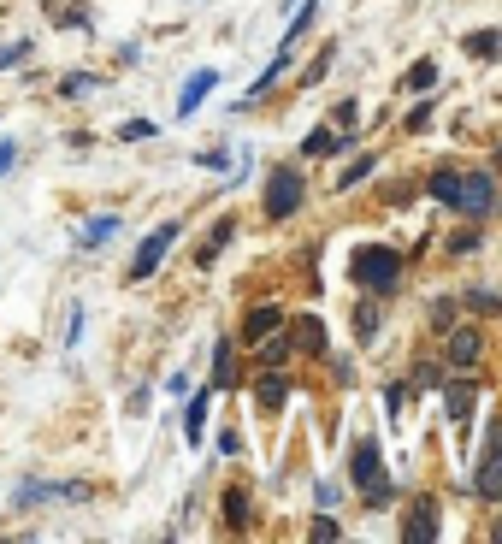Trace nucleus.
<instances>
[{"label":"nucleus","instance_id":"nucleus-1","mask_svg":"<svg viewBox=\"0 0 502 544\" xmlns=\"http://www.w3.org/2000/svg\"><path fill=\"white\" fill-rule=\"evenodd\" d=\"M349 272H355V284H361V290L390 296V290H396V278H402V255H396V249H384V243H367V249H355Z\"/></svg>","mask_w":502,"mask_h":544},{"label":"nucleus","instance_id":"nucleus-2","mask_svg":"<svg viewBox=\"0 0 502 544\" xmlns=\"http://www.w3.org/2000/svg\"><path fill=\"white\" fill-rule=\"evenodd\" d=\"M349 474H355V485H361V497H367V503H384V497H390V479H384L378 438H361V444H355V456H349Z\"/></svg>","mask_w":502,"mask_h":544},{"label":"nucleus","instance_id":"nucleus-3","mask_svg":"<svg viewBox=\"0 0 502 544\" xmlns=\"http://www.w3.org/2000/svg\"><path fill=\"white\" fill-rule=\"evenodd\" d=\"M302 172L296 166H272V178H266V219H290L296 207H302Z\"/></svg>","mask_w":502,"mask_h":544},{"label":"nucleus","instance_id":"nucleus-4","mask_svg":"<svg viewBox=\"0 0 502 544\" xmlns=\"http://www.w3.org/2000/svg\"><path fill=\"white\" fill-rule=\"evenodd\" d=\"M83 497H89V485H83V479H54V485L30 479V485H18V491H12V503H18V509H42V503H83Z\"/></svg>","mask_w":502,"mask_h":544},{"label":"nucleus","instance_id":"nucleus-5","mask_svg":"<svg viewBox=\"0 0 502 544\" xmlns=\"http://www.w3.org/2000/svg\"><path fill=\"white\" fill-rule=\"evenodd\" d=\"M172 243H178V219H166V225H154L148 237H142V249H136V261H130V278L142 284V278H154L160 261L172 255Z\"/></svg>","mask_w":502,"mask_h":544},{"label":"nucleus","instance_id":"nucleus-6","mask_svg":"<svg viewBox=\"0 0 502 544\" xmlns=\"http://www.w3.org/2000/svg\"><path fill=\"white\" fill-rule=\"evenodd\" d=\"M491 190H497V184H491L485 172H461V190H455V207L479 219V213H491V207H497V196H491Z\"/></svg>","mask_w":502,"mask_h":544},{"label":"nucleus","instance_id":"nucleus-7","mask_svg":"<svg viewBox=\"0 0 502 544\" xmlns=\"http://www.w3.org/2000/svg\"><path fill=\"white\" fill-rule=\"evenodd\" d=\"M278 326H284V308H278V302H260V308H249V320H243V343L272 338Z\"/></svg>","mask_w":502,"mask_h":544},{"label":"nucleus","instance_id":"nucleus-8","mask_svg":"<svg viewBox=\"0 0 502 544\" xmlns=\"http://www.w3.org/2000/svg\"><path fill=\"white\" fill-rule=\"evenodd\" d=\"M402 539H438V503H432V497H420V503L408 509V527H402Z\"/></svg>","mask_w":502,"mask_h":544},{"label":"nucleus","instance_id":"nucleus-9","mask_svg":"<svg viewBox=\"0 0 502 544\" xmlns=\"http://www.w3.org/2000/svg\"><path fill=\"white\" fill-rule=\"evenodd\" d=\"M213 83H219V71L213 66H201V71H189V83H184V95H178V113H195V107H201V101H207V89H213Z\"/></svg>","mask_w":502,"mask_h":544},{"label":"nucleus","instance_id":"nucleus-10","mask_svg":"<svg viewBox=\"0 0 502 544\" xmlns=\"http://www.w3.org/2000/svg\"><path fill=\"white\" fill-rule=\"evenodd\" d=\"M254 403L266 408V414H278V408L290 403V379H284V373H260V385H254Z\"/></svg>","mask_w":502,"mask_h":544},{"label":"nucleus","instance_id":"nucleus-11","mask_svg":"<svg viewBox=\"0 0 502 544\" xmlns=\"http://www.w3.org/2000/svg\"><path fill=\"white\" fill-rule=\"evenodd\" d=\"M207 403H213V385H207V391H195L189 408H184V438H189V444H201V438H207Z\"/></svg>","mask_w":502,"mask_h":544},{"label":"nucleus","instance_id":"nucleus-12","mask_svg":"<svg viewBox=\"0 0 502 544\" xmlns=\"http://www.w3.org/2000/svg\"><path fill=\"white\" fill-rule=\"evenodd\" d=\"M290 349H308V355H325V326H319L314 314H302V320L290 326Z\"/></svg>","mask_w":502,"mask_h":544},{"label":"nucleus","instance_id":"nucleus-13","mask_svg":"<svg viewBox=\"0 0 502 544\" xmlns=\"http://www.w3.org/2000/svg\"><path fill=\"white\" fill-rule=\"evenodd\" d=\"M479 349H485V338H479L473 326L449 332V361H455V367H473V361H479Z\"/></svg>","mask_w":502,"mask_h":544},{"label":"nucleus","instance_id":"nucleus-14","mask_svg":"<svg viewBox=\"0 0 502 544\" xmlns=\"http://www.w3.org/2000/svg\"><path fill=\"white\" fill-rule=\"evenodd\" d=\"M113 231H119V213H95V219H89V225L77 231V249H101V243H107Z\"/></svg>","mask_w":502,"mask_h":544},{"label":"nucleus","instance_id":"nucleus-15","mask_svg":"<svg viewBox=\"0 0 502 544\" xmlns=\"http://www.w3.org/2000/svg\"><path fill=\"white\" fill-rule=\"evenodd\" d=\"M473 491L479 497H502V444H491V456H485V468L473 479Z\"/></svg>","mask_w":502,"mask_h":544},{"label":"nucleus","instance_id":"nucleus-16","mask_svg":"<svg viewBox=\"0 0 502 544\" xmlns=\"http://www.w3.org/2000/svg\"><path fill=\"white\" fill-rule=\"evenodd\" d=\"M284 66H290V48H278V60H272V66H266V71H260V77H254V83H249V95H243V107H254V101H260V95H266V89H272V83L284 77Z\"/></svg>","mask_w":502,"mask_h":544},{"label":"nucleus","instance_id":"nucleus-17","mask_svg":"<svg viewBox=\"0 0 502 544\" xmlns=\"http://www.w3.org/2000/svg\"><path fill=\"white\" fill-rule=\"evenodd\" d=\"M455 190H461V172H449V166H438L432 178H426V196L443 207H455Z\"/></svg>","mask_w":502,"mask_h":544},{"label":"nucleus","instance_id":"nucleus-18","mask_svg":"<svg viewBox=\"0 0 502 544\" xmlns=\"http://www.w3.org/2000/svg\"><path fill=\"white\" fill-rule=\"evenodd\" d=\"M231 237H237V219H219V225L207 231V243H201V267H213V255H219Z\"/></svg>","mask_w":502,"mask_h":544},{"label":"nucleus","instance_id":"nucleus-19","mask_svg":"<svg viewBox=\"0 0 502 544\" xmlns=\"http://www.w3.org/2000/svg\"><path fill=\"white\" fill-rule=\"evenodd\" d=\"M302 148H308V154H337V148H349V136L337 131V125H319V131L302 142Z\"/></svg>","mask_w":502,"mask_h":544},{"label":"nucleus","instance_id":"nucleus-20","mask_svg":"<svg viewBox=\"0 0 502 544\" xmlns=\"http://www.w3.org/2000/svg\"><path fill=\"white\" fill-rule=\"evenodd\" d=\"M89 89H101V77H95V71H65V77H60V95H65V101H83Z\"/></svg>","mask_w":502,"mask_h":544},{"label":"nucleus","instance_id":"nucleus-21","mask_svg":"<svg viewBox=\"0 0 502 544\" xmlns=\"http://www.w3.org/2000/svg\"><path fill=\"white\" fill-rule=\"evenodd\" d=\"M225 385H237L231 379V338L213 343V391H225Z\"/></svg>","mask_w":502,"mask_h":544},{"label":"nucleus","instance_id":"nucleus-22","mask_svg":"<svg viewBox=\"0 0 502 544\" xmlns=\"http://www.w3.org/2000/svg\"><path fill=\"white\" fill-rule=\"evenodd\" d=\"M314 12H319V0H302V6H296V18H290V30H284V42H278V48H296V42H302V30H308V24H314Z\"/></svg>","mask_w":502,"mask_h":544},{"label":"nucleus","instance_id":"nucleus-23","mask_svg":"<svg viewBox=\"0 0 502 544\" xmlns=\"http://www.w3.org/2000/svg\"><path fill=\"white\" fill-rule=\"evenodd\" d=\"M48 18H54V24H89V12H83V0H48Z\"/></svg>","mask_w":502,"mask_h":544},{"label":"nucleus","instance_id":"nucleus-24","mask_svg":"<svg viewBox=\"0 0 502 544\" xmlns=\"http://www.w3.org/2000/svg\"><path fill=\"white\" fill-rule=\"evenodd\" d=\"M30 48H36V42H30V36H18V42H0V71L24 66V60H30Z\"/></svg>","mask_w":502,"mask_h":544},{"label":"nucleus","instance_id":"nucleus-25","mask_svg":"<svg viewBox=\"0 0 502 544\" xmlns=\"http://www.w3.org/2000/svg\"><path fill=\"white\" fill-rule=\"evenodd\" d=\"M467 54H479V60H497V54H502V36H497V30H479V36H467Z\"/></svg>","mask_w":502,"mask_h":544},{"label":"nucleus","instance_id":"nucleus-26","mask_svg":"<svg viewBox=\"0 0 502 544\" xmlns=\"http://www.w3.org/2000/svg\"><path fill=\"white\" fill-rule=\"evenodd\" d=\"M449 414H455V420H467V414H473V385H467V379H455V385H449Z\"/></svg>","mask_w":502,"mask_h":544},{"label":"nucleus","instance_id":"nucleus-27","mask_svg":"<svg viewBox=\"0 0 502 544\" xmlns=\"http://www.w3.org/2000/svg\"><path fill=\"white\" fill-rule=\"evenodd\" d=\"M225 521H231L237 533L249 527V497H243V491H225Z\"/></svg>","mask_w":502,"mask_h":544},{"label":"nucleus","instance_id":"nucleus-28","mask_svg":"<svg viewBox=\"0 0 502 544\" xmlns=\"http://www.w3.org/2000/svg\"><path fill=\"white\" fill-rule=\"evenodd\" d=\"M355 338H361V343H373V338H378V314H373V302H361V308H355Z\"/></svg>","mask_w":502,"mask_h":544},{"label":"nucleus","instance_id":"nucleus-29","mask_svg":"<svg viewBox=\"0 0 502 544\" xmlns=\"http://www.w3.org/2000/svg\"><path fill=\"white\" fill-rule=\"evenodd\" d=\"M373 154H361V160H349V172H343V184H337V190H355V184H361V178H373Z\"/></svg>","mask_w":502,"mask_h":544},{"label":"nucleus","instance_id":"nucleus-30","mask_svg":"<svg viewBox=\"0 0 502 544\" xmlns=\"http://www.w3.org/2000/svg\"><path fill=\"white\" fill-rule=\"evenodd\" d=\"M402 83H408V89H432V83H438V66H432V60H420V66H408Z\"/></svg>","mask_w":502,"mask_h":544},{"label":"nucleus","instance_id":"nucleus-31","mask_svg":"<svg viewBox=\"0 0 502 544\" xmlns=\"http://www.w3.org/2000/svg\"><path fill=\"white\" fill-rule=\"evenodd\" d=\"M254 349H260V355H266V361L278 367V361L290 355V338H278V332H272V338H260V343H254Z\"/></svg>","mask_w":502,"mask_h":544},{"label":"nucleus","instance_id":"nucleus-32","mask_svg":"<svg viewBox=\"0 0 502 544\" xmlns=\"http://www.w3.org/2000/svg\"><path fill=\"white\" fill-rule=\"evenodd\" d=\"M414 385H420V391H438V385H443V373L432 367V361H420V367H414Z\"/></svg>","mask_w":502,"mask_h":544},{"label":"nucleus","instance_id":"nucleus-33","mask_svg":"<svg viewBox=\"0 0 502 544\" xmlns=\"http://www.w3.org/2000/svg\"><path fill=\"white\" fill-rule=\"evenodd\" d=\"M77 338H83V308L71 302V314H65V343H77Z\"/></svg>","mask_w":502,"mask_h":544},{"label":"nucleus","instance_id":"nucleus-34","mask_svg":"<svg viewBox=\"0 0 502 544\" xmlns=\"http://www.w3.org/2000/svg\"><path fill=\"white\" fill-rule=\"evenodd\" d=\"M119 136H125V142H148V136H154V125H148V119H130Z\"/></svg>","mask_w":502,"mask_h":544},{"label":"nucleus","instance_id":"nucleus-35","mask_svg":"<svg viewBox=\"0 0 502 544\" xmlns=\"http://www.w3.org/2000/svg\"><path fill=\"white\" fill-rule=\"evenodd\" d=\"M467 302H473L479 314H497V308H502V302H497V296H491V290H479V296H467Z\"/></svg>","mask_w":502,"mask_h":544},{"label":"nucleus","instance_id":"nucleus-36","mask_svg":"<svg viewBox=\"0 0 502 544\" xmlns=\"http://www.w3.org/2000/svg\"><path fill=\"white\" fill-rule=\"evenodd\" d=\"M12 154H18V148H12V142H6V136H0V172H6V166H12Z\"/></svg>","mask_w":502,"mask_h":544}]
</instances>
